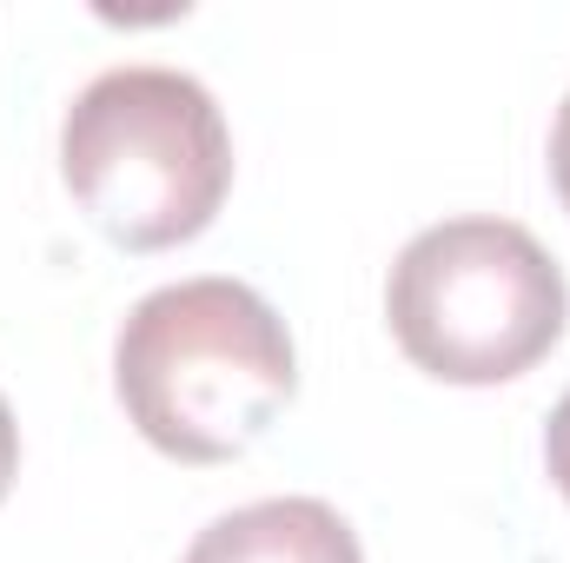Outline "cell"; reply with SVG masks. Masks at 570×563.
Segmentation results:
<instances>
[{
  "label": "cell",
  "instance_id": "1",
  "mask_svg": "<svg viewBox=\"0 0 570 563\" xmlns=\"http://www.w3.org/2000/svg\"><path fill=\"white\" fill-rule=\"evenodd\" d=\"M120 405L153 451L226 464L253 451L298 392L285 318L239 279H179L146 292L114 345Z\"/></svg>",
  "mask_w": 570,
  "mask_h": 563
},
{
  "label": "cell",
  "instance_id": "2",
  "mask_svg": "<svg viewBox=\"0 0 570 563\" xmlns=\"http://www.w3.org/2000/svg\"><path fill=\"white\" fill-rule=\"evenodd\" d=\"M60 179L100 239L120 253H166L219 219L233 192V134L193 73L114 67L67 107Z\"/></svg>",
  "mask_w": 570,
  "mask_h": 563
},
{
  "label": "cell",
  "instance_id": "3",
  "mask_svg": "<svg viewBox=\"0 0 570 563\" xmlns=\"http://www.w3.org/2000/svg\"><path fill=\"white\" fill-rule=\"evenodd\" d=\"M405 358L444 385L524 378L564 338L570 292L558 259L511 219L425 226L385 285Z\"/></svg>",
  "mask_w": 570,
  "mask_h": 563
},
{
  "label": "cell",
  "instance_id": "4",
  "mask_svg": "<svg viewBox=\"0 0 570 563\" xmlns=\"http://www.w3.org/2000/svg\"><path fill=\"white\" fill-rule=\"evenodd\" d=\"M186 563H365L352 524L318 497H266L193 537Z\"/></svg>",
  "mask_w": 570,
  "mask_h": 563
},
{
  "label": "cell",
  "instance_id": "5",
  "mask_svg": "<svg viewBox=\"0 0 570 563\" xmlns=\"http://www.w3.org/2000/svg\"><path fill=\"white\" fill-rule=\"evenodd\" d=\"M544 464H551V484L570 497V392L551 412V431H544Z\"/></svg>",
  "mask_w": 570,
  "mask_h": 563
},
{
  "label": "cell",
  "instance_id": "6",
  "mask_svg": "<svg viewBox=\"0 0 570 563\" xmlns=\"http://www.w3.org/2000/svg\"><path fill=\"white\" fill-rule=\"evenodd\" d=\"M551 179H558V199H564V213H570V93H564V107H558V127H551Z\"/></svg>",
  "mask_w": 570,
  "mask_h": 563
},
{
  "label": "cell",
  "instance_id": "7",
  "mask_svg": "<svg viewBox=\"0 0 570 563\" xmlns=\"http://www.w3.org/2000/svg\"><path fill=\"white\" fill-rule=\"evenodd\" d=\"M13 471H20V424H13L7 398H0V504H7V491H13Z\"/></svg>",
  "mask_w": 570,
  "mask_h": 563
}]
</instances>
